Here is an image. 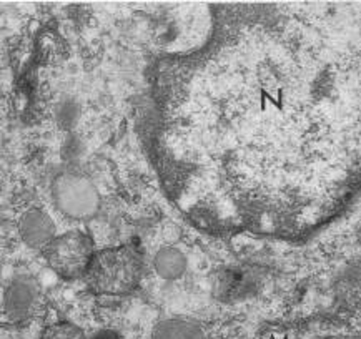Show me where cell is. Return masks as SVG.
<instances>
[{
	"mask_svg": "<svg viewBox=\"0 0 361 339\" xmlns=\"http://www.w3.org/2000/svg\"><path fill=\"white\" fill-rule=\"evenodd\" d=\"M52 197L62 215L72 220H89L100 208L99 190L83 175L66 171L54 180Z\"/></svg>",
	"mask_w": 361,
	"mask_h": 339,
	"instance_id": "3",
	"label": "cell"
},
{
	"mask_svg": "<svg viewBox=\"0 0 361 339\" xmlns=\"http://www.w3.org/2000/svg\"><path fill=\"white\" fill-rule=\"evenodd\" d=\"M45 261L63 280H77L85 276L89 264L94 258L92 240L82 231H68L55 236L42 249Z\"/></svg>",
	"mask_w": 361,
	"mask_h": 339,
	"instance_id": "2",
	"label": "cell"
},
{
	"mask_svg": "<svg viewBox=\"0 0 361 339\" xmlns=\"http://www.w3.org/2000/svg\"><path fill=\"white\" fill-rule=\"evenodd\" d=\"M154 266L157 275L166 281L178 280L187 271V258L180 249L173 246H165L161 248L154 258Z\"/></svg>",
	"mask_w": 361,
	"mask_h": 339,
	"instance_id": "6",
	"label": "cell"
},
{
	"mask_svg": "<svg viewBox=\"0 0 361 339\" xmlns=\"http://www.w3.org/2000/svg\"><path fill=\"white\" fill-rule=\"evenodd\" d=\"M42 304V291L35 280L20 276L13 280L4 296V309L11 321H25L39 311Z\"/></svg>",
	"mask_w": 361,
	"mask_h": 339,
	"instance_id": "4",
	"label": "cell"
},
{
	"mask_svg": "<svg viewBox=\"0 0 361 339\" xmlns=\"http://www.w3.org/2000/svg\"><path fill=\"white\" fill-rule=\"evenodd\" d=\"M40 339H85V334L72 323H54L44 329Z\"/></svg>",
	"mask_w": 361,
	"mask_h": 339,
	"instance_id": "8",
	"label": "cell"
},
{
	"mask_svg": "<svg viewBox=\"0 0 361 339\" xmlns=\"http://www.w3.org/2000/svg\"><path fill=\"white\" fill-rule=\"evenodd\" d=\"M92 339H123V338L115 331H109V329H104V331L97 333Z\"/></svg>",
	"mask_w": 361,
	"mask_h": 339,
	"instance_id": "9",
	"label": "cell"
},
{
	"mask_svg": "<svg viewBox=\"0 0 361 339\" xmlns=\"http://www.w3.org/2000/svg\"><path fill=\"white\" fill-rule=\"evenodd\" d=\"M152 339H205L197 324L183 319H166L157 324Z\"/></svg>",
	"mask_w": 361,
	"mask_h": 339,
	"instance_id": "7",
	"label": "cell"
},
{
	"mask_svg": "<svg viewBox=\"0 0 361 339\" xmlns=\"http://www.w3.org/2000/svg\"><path fill=\"white\" fill-rule=\"evenodd\" d=\"M138 273L140 264L137 254L123 246L94 254L83 278L90 291L97 295H118L135 286Z\"/></svg>",
	"mask_w": 361,
	"mask_h": 339,
	"instance_id": "1",
	"label": "cell"
},
{
	"mask_svg": "<svg viewBox=\"0 0 361 339\" xmlns=\"http://www.w3.org/2000/svg\"><path fill=\"white\" fill-rule=\"evenodd\" d=\"M18 231L29 248L44 249L55 238V223L44 210L25 211L18 221Z\"/></svg>",
	"mask_w": 361,
	"mask_h": 339,
	"instance_id": "5",
	"label": "cell"
}]
</instances>
